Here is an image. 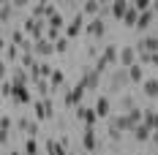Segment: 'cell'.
I'll return each mask as SVG.
<instances>
[{
  "mask_svg": "<svg viewBox=\"0 0 158 155\" xmlns=\"http://www.w3.org/2000/svg\"><path fill=\"white\" fill-rule=\"evenodd\" d=\"M44 30H47V22H44V19H33V16H27V19H25V33L30 35L33 41L44 38Z\"/></svg>",
  "mask_w": 158,
  "mask_h": 155,
  "instance_id": "obj_1",
  "label": "cell"
},
{
  "mask_svg": "<svg viewBox=\"0 0 158 155\" xmlns=\"http://www.w3.org/2000/svg\"><path fill=\"white\" fill-rule=\"evenodd\" d=\"M55 11H57V6H55V3H47V0H41V3H35V6H33V19H44V22H47V16L49 14H55Z\"/></svg>",
  "mask_w": 158,
  "mask_h": 155,
  "instance_id": "obj_2",
  "label": "cell"
},
{
  "mask_svg": "<svg viewBox=\"0 0 158 155\" xmlns=\"http://www.w3.org/2000/svg\"><path fill=\"white\" fill-rule=\"evenodd\" d=\"M98 82H101V74L98 71H82V79H79V84L85 87V90H98Z\"/></svg>",
  "mask_w": 158,
  "mask_h": 155,
  "instance_id": "obj_3",
  "label": "cell"
},
{
  "mask_svg": "<svg viewBox=\"0 0 158 155\" xmlns=\"http://www.w3.org/2000/svg\"><path fill=\"white\" fill-rule=\"evenodd\" d=\"M82 27H85V16H82V14H77L74 19H71V25H68V27L63 30V35L68 38V41H71V38H77L79 33H82Z\"/></svg>",
  "mask_w": 158,
  "mask_h": 155,
  "instance_id": "obj_4",
  "label": "cell"
},
{
  "mask_svg": "<svg viewBox=\"0 0 158 155\" xmlns=\"http://www.w3.org/2000/svg\"><path fill=\"white\" fill-rule=\"evenodd\" d=\"M134 49H136V52H150V55H158V35H144V38H142Z\"/></svg>",
  "mask_w": 158,
  "mask_h": 155,
  "instance_id": "obj_5",
  "label": "cell"
},
{
  "mask_svg": "<svg viewBox=\"0 0 158 155\" xmlns=\"http://www.w3.org/2000/svg\"><path fill=\"white\" fill-rule=\"evenodd\" d=\"M93 112H95V117H98V120H106V117H109V112H112V101L106 98V95H101V98L95 101Z\"/></svg>",
  "mask_w": 158,
  "mask_h": 155,
  "instance_id": "obj_6",
  "label": "cell"
},
{
  "mask_svg": "<svg viewBox=\"0 0 158 155\" xmlns=\"http://www.w3.org/2000/svg\"><path fill=\"white\" fill-rule=\"evenodd\" d=\"M77 117H79V123H85V128H93L95 120H98L90 106H77Z\"/></svg>",
  "mask_w": 158,
  "mask_h": 155,
  "instance_id": "obj_7",
  "label": "cell"
},
{
  "mask_svg": "<svg viewBox=\"0 0 158 155\" xmlns=\"http://www.w3.org/2000/svg\"><path fill=\"white\" fill-rule=\"evenodd\" d=\"M117 55H120V47L109 44V47H104V52H101V57H98V60L109 68V65H114V63H117Z\"/></svg>",
  "mask_w": 158,
  "mask_h": 155,
  "instance_id": "obj_8",
  "label": "cell"
},
{
  "mask_svg": "<svg viewBox=\"0 0 158 155\" xmlns=\"http://www.w3.org/2000/svg\"><path fill=\"white\" fill-rule=\"evenodd\" d=\"M109 128H114V131H117L120 136H123V133H131V131H134V125L128 123V117H126V114H117V117H112V125H109Z\"/></svg>",
  "mask_w": 158,
  "mask_h": 155,
  "instance_id": "obj_9",
  "label": "cell"
},
{
  "mask_svg": "<svg viewBox=\"0 0 158 155\" xmlns=\"http://www.w3.org/2000/svg\"><path fill=\"white\" fill-rule=\"evenodd\" d=\"M85 93H87V90H85V87L77 82V84H74V90L65 95V104H68V106H82V98H85Z\"/></svg>",
  "mask_w": 158,
  "mask_h": 155,
  "instance_id": "obj_10",
  "label": "cell"
},
{
  "mask_svg": "<svg viewBox=\"0 0 158 155\" xmlns=\"http://www.w3.org/2000/svg\"><path fill=\"white\" fill-rule=\"evenodd\" d=\"M117 63H120L123 68H131V65L136 63V49H134V47L120 49V55H117Z\"/></svg>",
  "mask_w": 158,
  "mask_h": 155,
  "instance_id": "obj_11",
  "label": "cell"
},
{
  "mask_svg": "<svg viewBox=\"0 0 158 155\" xmlns=\"http://www.w3.org/2000/svg\"><path fill=\"white\" fill-rule=\"evenodd\" d=\"M85 30H87V35H90V38H101V35L106 33V25H104V19H101V16H95V19L85 27Z\"/></svg>",
  "mask_w": 158,
  "mask_h": 155,
  "instance_id": "obj_12",
  "label": "cell"
},
{
  "mask_svg": "<svg viewBox=\"0 0 158 155\" xmlns=\"http://www.w3.org/2000/svg\"><path fill=\"white\" fill-rule=\"evenodd\" d=\"M11 101L19 104V106H25V104H30L33 95H30V87H14V95H11Z\"/></svg>",
  "mask_w": 158,
  "mask_h": 155,
  "instance_id": "obj_13",
  "label": "cell"
},
{
  "mask_svg": "<svg viewBox=\"0 0 158 155\" xmlns=\"http://www.w3.org/2000/svg\"><path fill=\"white\" fill-rule=\"evenodd\" d=\"M55 52V47L49 44L47 38H38V41H33V55H41V57H47V55H52Z\"/></svg>",
  "mask_w": 158,
  "mask_h": 155,
  "instance_id": "obj_14",
  "label": "cell"
},
{
  "mask_svg": "<svg viewBox=\"0 0 158 155\" xmlns=\"http://www.w3.org/2000/svg\"><path fill=\"white\" fill-rule=\"evenodd\" d=\"M11 84H14V87H27V84H30V74H27L25 68H16L14 74H11Z\"/></svg>",
  "mask_w": 158,
  "mask_h": 155,
  "instance_id": "obj_15",
  "label": "cell"
},
{
  "mask_svg": "<svg viewBox=\"0 0 158 155\" xmlns=\"http://www.w3.org/2000/svg\"><path fill=\"white\" fill-rule=\"evenodd\" d=\"M82 147H85L87 153H93L95 147H98V139H95V131H93V128H85V133H82Z\"/></svg>",
  "mask_w": 158,
  "mask_h": 155,
  "instance_id": "obj_16",
  "label": "cell"
},
{
  "mask_svg": "<svg viewBox=\"0 0 158 155\" xmlns=\"http://www.w3.org/2000/svg\"><path fill=\"white\" fill-rule=\"evenodd\" d=\"M47 27H49V30H60V33H63V30H65V19H63V14H60V11L49 14V16H47Z\"/></svg>",
  "mask_w": 158,
  "mask_h": 155,
  "instance_id": "obj_17",
  "label": "cell"
},
{
  "mask_svg": "<svg viewBox=\"0 0 158 155\" xmlns=\"http://www.w3.org/2000/svg\"><path fill=\"white\" fill-rule=\"evenodd\" d=\"M126 74H128V82H144V65L134 63L131 68H126Z\"/></svg>",
  "mask_w": 158,
  "mask_h": 155,
  "instance_id": "obj_18",
  "label": "cell"
},
{
  "mask_svg": "<svg viewBox=\"0 0 158 155\" xmlns=\"http://www.w3.org/2000/svg\"><path fill=\"white\" fill-rule=\"evenodd\" d=\"M142 87H144V95H147V98H158V79H153V76H144Z\"/></svg>",
  "mask_w": 158,
  "mask_h": 155,
  "instance_id": "obj_19",
  "label": "cell"
},
{
  "mask_svg": "<svg viewBox=\"0 0 158 155\" xmlns=\"http://www.w3.org/2000/svg\"><path fill=\"white\" fill-rule=\"evenodd\" d=\"M63 82H65V74H63V71H52V76H49V95L55 93V90H60Z\"/></svg>",
  "mask_w": 158,
  "mask_h": 155,
  "instance_id": "obj_20",
  "label": "cell"
},
{
  "mask_svg": "<svg viewBox=\"0 0 158 155\" xmlns=\"http://www.w3.org/2000/svg\"><path fill=\"white\" fill-rule=\"evenodd\" d=\"M126 84H128V74H126V71H114V76H112V90L120 93Z\"/></svg>",
  "mask_w": 158,
  "mask_h": 155,
  "instance_id": "obj_21",
  "label": "cell"
},
{
  "mask_svg": "<svg viewBox=\"0 0 158 155\" xmlns=\"http://www.w3.org/2000/svg\"><path fill=\"white\" fill-rule=\"evenodd\" d=\"M98 14H101V3H98V0L82 3V16H98Z\"/></svg>",
  "mask_w": 158,
  "mask_h": 155,
  "instance_id": "obj_22",
  "label": "cell"
},
{
  "mask_svg": "<svg viewBox=\"0 0 158 155\" xmlns=\"http://www.w3.org/2000/svg\"><path fill=\"white\" fill-rule=\"evenodd\" d=\"M126 8H128V3H126V0H114V3H109V14L114 16V19H123Z\"/></svg>",
  "mask_w": 158,
  "mask_h": 155,
  "instance_id": "obj_23",
  "label": "cell"
},
{
  "mask_svg": "<svg viewBox=\"0 0 158 155\" xmlns=\"http://www.w3.org/2000/svg\"><path fill=\"white\" fill-rule=\"evenodd\" d=\"M131 133H134V139L136 141H150V133H153V131H150V128H147V125H136V128H134V131H131Z\"/></svg>",
  "mask_w": 158,
  "mask_h": 155,
  "instance_id": "obj_24",
  "label": "cell"
},
{
  "mask_svg": "<svg viewBox=\"0 0 158 155\" xmlns=\"http://www.w3.org/2000/svg\"><path fill=\"white\" fill-rule=\"evenodd\" d=\"M142 125H147L150 131H158V112H144L142 114Z\"/></svg>",
  "mask_w": 158,
  "mask_h": 155,
  "instance_id": "obj_25",
  "label": "cell"
},
{
  "mask_svg": "<svg viewBox=\"0 0 158 155\" xmlns=\"http://www.w3.org/2000/svg\"><path fill=\"white\" fill-rule=\"evenodd\" d=\"M136 19H139V14H136V8L128 3V8H126V14H123V22H126L128 27H136Z\"/></svg>",
  "mask_w": 158,
  "mask_h": 155,
  "instance_id": "obj_26",
  "label": "cell"
},
{
  "mask_svg": "<svg viewBox=\"0 0 158 155\" xmlns=\"http://www.w3.org/2000/svg\"><path fill=\"white\" fill-rule=\"evenodd\" d=\"M19 60H22V68H25V71H30L33 65H35V55H33V49H22V57H19Z\"/></svg>",
  "mask_w": 158,
  "mask_h": 155,
  "instance_id": "obj_27",
  "label": "cell"
},
{
  "mask_svg": "<svg viewBox=\"0 0 158 155\" xmlns=\"http://www.w3.org/2000/svg\"><path fill=\"white\" fill-rule=\"evenodd\" d=\"M47 153H49V155H68V153H65V147H63L57 139H49V141H47Z\"/></svg>",
  "mask_w": 158,
  "mask_h": 155,
  "instance_id": "obj_28",
  "label": "cell"
},
{
  "mask_svg": "<svg viewBox=\"0 0 158 155\" xmlns=\"http://www.w3.org/2000/svg\"><path fill=\"white\" fill-rule=\"evenodd\" d=\"M150 22H153V11H144V14H139L136 27H134V30H147V27H150Z\"/></svg>",
  "mask_w": 158,
  "mask_h": 155,
  "instance_id": "obj_29",
  "label": "cell"
},
{
  "mask_svg": "<svg viewBox=\"0 0 158 155\" xmlns=\"http://www.w3.org/2000/svg\"><path fill=\"white\" fill-rule=\"evenodd\" d=\"M11 16H14V6L11 3H3L0 6V22H11Z\"/></svg>",
  "mask_w": 158,
  "mask_h": 155,
  "instance_id": "obj_30",
  "label": "cell"
},
{
  "mask_svg": "<svg viewBox=\"0 0 158 155\" xmlns=\"http://www.w3.org/2000/svg\"><path fill=\"white\" fill-rule=\"evenodd\" d=\"M142 114H144L142 109H131V112H126V117H128V123L134 125V128H136V125L142 123Z\"/></svg>",
  "mask_w": 158,
  "mask_h": 155,
  "instance_id": "obj_31",
  "label": "cell"
},
{
  "mask_svg": "<svg viewBox=\"0 0 158 155\" xmlns=\"http://www.w3.org/2000/svg\"><path fill=\"white\" fill-rule=\"evenodd\" d=\"M35 87H38V98H49V82L47 79H35Z\"/></svg>",
  "mask_w": 158,
  "mask_h": 155,
  "instance_id": "obj_32",
  "label": "cell"
},
{
  "mask_svg": "<svg viewBox=\"0 0 158 155\" xmlns=\"http://www.w3.org/2000/svg\"><path fill=\"white\" fill-rule=\"evenodd\" d=\"M16 57H19V49L11 44V47H6V60L3 63H16Z\"/></svg>",
  "mask_w": 158,
  "mask_h": 155,
  "instance_id": "obj_33",
  "label": "cell"
},
{
  "mask_svg": "<svg viewBox=\"0 0 158 155\" xmlns=\"http://www.w3.org/2000/svg\"><path fill=\"white\" fill-rule=\"evenodd\" d=\"M25 155H38V139H27L25 141Z\"/></svg>",
  "mask_w": 158,
  "mask_h": 155,
  "instance_id": "obj_34",
  "label": "cell"
},
{
  "mask_svg": "<svg viewBox=\"0 0 158 155\" xmlns=\"http://www.w3.org/2000/svg\"><path fill=\"white\" fill-rule=\"evenodd\" d=\"M68 44H71V41H68V38H65V35H60V38H57V41H55V44H52V47H55V52H60V55H63L65 49H68Z\"/></svg>",
  "mask_w": 158,
  "mask_h": 155,
  "instance_id": "obj_35",
  "label": "cell"
},
{
  "mask_svg": "<svg viewBox=\"0 0 158 155\" xmlns=\"http://www.w3.org/2000/svg\"><path fill=\"white\" fill-rule=\"evenodd\" d=\"M120 106H123V114H126V112H131V109H136V104H134V98H131V95H123Z\"/></svg>",
  "mask_w": 158,
  "mask_h": 155,
  "instance_id": "obj_36",
  "label": "cell"
},
{
  "mask_svg": "<svg viewBox=\"0 0 158 155\" xmlns=\"http://www.w3.org/2000/svg\"><path fill=\"white\" fill-rule=\"evenodd\" d=\"M33 106H35V117H38V120H47V112H44V101H41V98L33 101Z\"/></svg>",
  "mask_w": 158,
  "mask_h": 155,
  "instance_id": "obj_37",
  "label": "cell"
},
{
  "mask_svg": "<svg viewBox=\"0 0 158 155\" xmlns=\"http://www.w3.org/2000/svg\"><path fill=\"white\" fill-rule=\"evenodd\" d=\"M16 128H19V131H27V133H30L33 120H27V117H19V120H16Z\"/></svg>",
  "mask_w": 158,
  "mask_h": 155,
  "instance_id": "obj_38",
  "label": "cell"
},
{
  "mask_svg": "<svg viewBox=\"0 0 158 155\" xmlns=\"http://www.w3.org/2000/svg\"><path fill=\"white\" fill-rule=\"evenodd\" d=\"M41 101H44V112H47V120H49V117L55 114V106H52V101H49V98H41Z\"/></svg>",
  "mask_w": 158,
  "mask_h": 155,
  "instance_id": "obj_39",
  "label": "cell"
},
{
  "mask_svg": "<svg viewBox=\"0 0 158 155\" xmlns=\"http://www.w3.org/2000/svg\"><path fill=\"white\" fill-rule=\"evenodd\" d=\"M3 95H6V98H11V95H14V84H11V82H6V84H3Z\"/></svg>",
  "mask_w": 158,
  "mask_h": 155,
  "instance_id": "obj_40",
  "label": "cell"
},
{
  "mask_svg": "<svg viewBox=\"0 0 158 155\" xmlns=\"http://www.w3.org/2000/svg\"><path fill=\"white\" fill-rule=\"evenodd\" d=\"M150 11H153V14H158V0H150Z\"/></svg>",
  "mask_w": 158,
  "mask_h": 155,
  "instance_id": "obj_41",
  "label": "cell"
},
{
  "mask_svg": "<svg viewBox=\"0 0 158 155\" xmlns=\"http://www.w3.org/2000/svg\"><path fill=\"white\" fill-rule=\"evenodd\" d=\"M3 76H6V63L0 60V82H3Z\"/></svg>",
  "mask_w": 158,
  "mask_h": 155,
  "instance_id": "obj_42",
  "label": "cell"
},
{
  "mask_svg": "<svg viewBox=\"0 0 158 155\" xmlns=\"http://www.w3.org/2000/svg\"><path fill=\"white\" fill-rule=\"evenodd\" d=\"M150 141H153V144H158V131H153V133H150Z\"/></svg>",
  "mask_w": 158,
  "mask_h": 155,
  "instance_id": "obj_43",
  "label": "cell"
},
{
  "mask_svg": "<svg viewBox=\"0 0 158 155\" xmlns=\"http://www.w3.org/2000/svg\"><path fill=\"white\" fill-rule=\"evenodd\" d=\"M0 49H6V41H3V38H0Z\"/></svg>",
  "mask_w": 158,
  "mask_h": 155,
  "instance_id": "obj_44",
  "label": "cell"
},
{
  "mask_svg": "<svg viewBox=\"0 0 158 155\" xmlns=\"http://www.w3.org/2000/svg\"><path fill=\"white\" fill-rule=\"evenodd\" d=\"M8 155H22V153H16V150H14V153H8Z\"/></svg>",
  "mask_w": 158,
  "mask_h": 155,
  "instance_id": "obj_45",
  "label": "cell"
}]
</instances>
